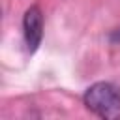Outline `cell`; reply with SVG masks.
Listing matches in <instances>:
<instances>
[{"mask_svg": "<svg viewBox=\"0 0 120 120\" xmlns=\"http://www.w3.org/2000/svg\"><path fill=\"white\" fill-rule=\"evenodd\" d=\"M84 107L103 120H118L120 118V90L105 81L94 82L86 88L82 96Z\"/></svg>", "mask_w": 120, "mask_h": 120, "instance_id": "obj_1", "label": "cell"}, {"mask_svg": "<svg viewBox=\"0 0 120 120\" xmlns=\"http://www.w3.org/2000/svg\"><path fill=\"white\" fill-rule=\"evenodd\" d=\"M22 34L28 52H36L43 39V13L39 6H30L22 17Z\"/></svg>", "mask_w": 120, "mask_h": 120, "instance_id": "obj_2", "label": "cell"}]
</instances>
